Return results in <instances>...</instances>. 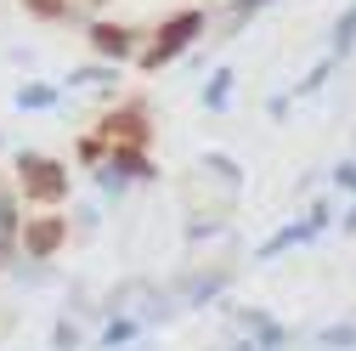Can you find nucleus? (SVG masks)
<instances>
[{"label": "nucleus", "mask_w": 356, "mask_h": 351, "mask_svg": "<svg viewBox=\"0 0 356 351\" xmlns=\"http://www.w3.org/2000/svg\"><path fill=\"white\" fill-rule=\"evenodd\" d=\"M29 193L34 198H57L63 193V170L57 164H29Z\"/></svg>", "instance_id": "nucleus-1"}, {"label": "nucleus", "mask_w": 356, "mask_h": 351, "mask_svg": "<svg viewBox=\"0 0 356 351\" xmlns=\"http://www.w3.org/2000/svg\"><path fill=\"white\" fill-rule=\"evenodd\" d=\"M193 29H198V12H187V17H175V23L164 29V40H159V52H153L147 63H159V57H170V52H175V46H181V40H187Z\"/></svg>", "instance_id": "nucleus-2"}, {"label": "nucleus", "mask_w": 356, "mask_h": 351, "mask_svg": "<svg viewBox=\"0 0 356 351\" xmlns=\"http://www.w3.org/2000/svg\"><path fill=\"white\" fill-rule=\"evenodd\" d=\"M57 244H63V221H51V215H46V221L29 227V249H34V255H51Z\"/></svg>", "instance_id": "nucleus-3"}, {"label": "nucleus", "mask_w": 356, "mask_h": 351, "mask_svg": "<svg viewBox=\"0 0 356 351\" xmlns=\"http://www.w3.org/2000/svg\"><path fill=\"white\" fill-rule=\"evenodd\" d=\"M102 136H108V142H142V114H119V119H108Z\"/></svg>", "instance_id": "nucleus-4"}, {"label": "nucleus", "mask_w": 356, "mask_h": 351, "mask_svg": "<svg viewBox=\"0 0 356 351\" xmlns=\"http://www.w3.org/2000/svg\"><path fill=\"white\" fill-rule=\"evenodd\" d=\"M97 46H102V52H119L124 34H119V29H97Z\"/></svg>", "instance_id": "nucleus-5"}, {"label": "nucleus", "mask_w": 356, "mask_h": 351, "mask_svg": "<svg viewBox=\"0 0 356 351\" xmlns=\"http://www.w3.org/2000/svg\"><path fill=\"white\" fill-rule=\"evenodd\" d=\"M29 6H34V12H46V17H51V12H57V0H29Z\"/></svg>", "instance_id": "nucleus-6"}]
</instances>
